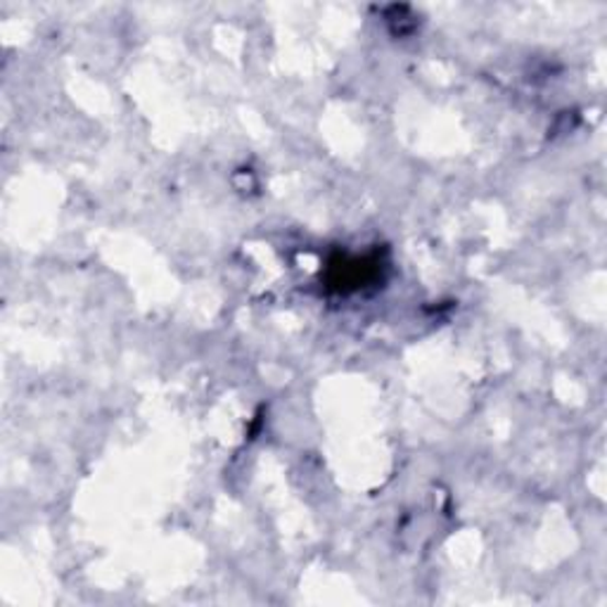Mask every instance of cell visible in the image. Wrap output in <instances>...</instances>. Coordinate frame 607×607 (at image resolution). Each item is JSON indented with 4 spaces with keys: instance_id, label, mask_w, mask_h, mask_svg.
<instances>
[{
    "instance_id": "obj_1",
    "label": "cell",
    "mask_w": 607,
    "mask_h": 607,
    "mask_svg": "<svg viewBox=\"0 0 607 607\" xmlns=\"http://www.w3.org/2000/svg\"><path fill=\"white\" fill-rule=\"evenodd\" d=\"M328 287L338 293H354L361 290L363 285L377 278L379 273V260L377 256H366V260H352V256H335L328 264Z\"/></svg>"
}]
</instances>
